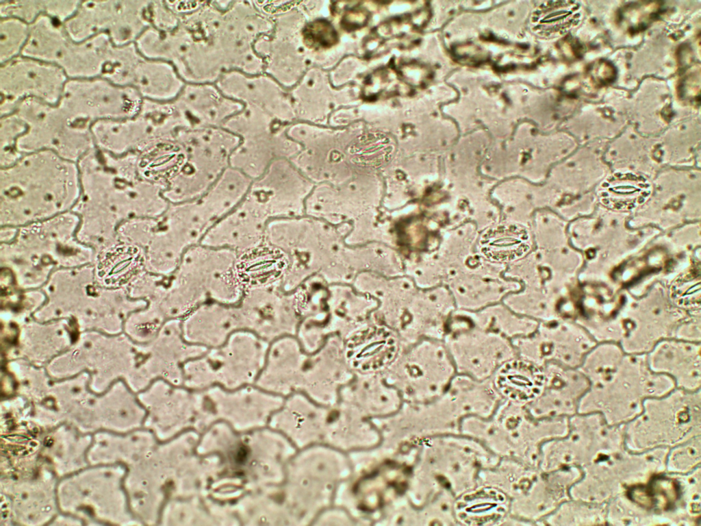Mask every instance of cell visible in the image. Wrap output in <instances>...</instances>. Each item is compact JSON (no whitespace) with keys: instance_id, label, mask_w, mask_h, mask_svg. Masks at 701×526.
Segmentation results:
<instances>
[{"instance_id":"cell-1","label":"cell","mask_w":701,"mask_h":526,"mask_svg":"<svg viewBox=\"0 0 701 526\" xmlns=\"http://www.w3.org/2000/svg\"><path fill=\"white\" fill-rule=\"evenodd\" d=\"M396 351V340L392 333L383 328H372L350 340L346 356L354 368L368 371L388 364Z\"/></svg>"},{"instance_id":"cell-2","label":"cell","mask_w":701,"mask_h":526,"mask_svg":"<svg viewBox=\"0 0 701 526\" xmlns=\"http://www.w3.org/2000/svg\"><path fill=\"white\" fill-rule=\"evenodd\" d=\"M652 192V186L643 176L633 173H617L602 185L599 200L604 206L616 211H629L643 204Z\"/></svg>"},{"instance_id":"cell-3","label":"cell","mask_w":701,"mask_h":526,"mask_svg":"<svg viewBox=\"0 0 701 526\" xmlns=\"http://www.w3.org/2000/svg\"><path fill=\"white\" fill-rule=\"evenodd\" d=\"M481 253L490 260L509 262L524 256L530 249L528 231L517 225H500L487 230L480 240Z\"/></svg>"},{"instance_id":"cell-4","label":"cell","mask_w":701,"mask_h":526,"mask_svg":"<svg viewBox=\"0 0 701 526\" xmlns=\"http://www.w3.org/2000/svg\"><path fill=\"white\" fill-rule=\"evenodd\" d=\"M139 263V253L135 247L126 245L113 247L100 260L98 277L107 286L123 285L136 274Z\"/></svg>"},{"instance_id":"cell-5","label":"cell","mask_w":701,"mask_h":526,"mask_svg":"<svg viewBox=\"0 0 701 526\" xmlns=\"http://www.w3.org/2000/svg\"><path fill=\"white\" fill-rule=\"evenodd\" d=\"M394 151L391 138L381 133L359 137L350 148L352 160L358 165L379 167L389 162Z\"/></svg>"},{"instance_id":"cell-6","label":"cell","mask_w":701,"mask_h":526,"mask_svg":"<svg viewBox=\"0 0 701 526\" xmlns=\"http://www.w3.org/2000/svg\"><path fill=\"white\" fill-rule=\"evenodd\" d=\"M537 369L531 364L516 360L505 365L499 376V384L507 393L531 395L539 384Z\"/></svg>"},{"instance_id":"cell-7","label":"cell","mask_w":701,"mask_h":526,"mask_svg":"<svg viewBox=\"0 0 701 526\" xmlns=\"http://www.w3.org/2000/svg\"><path fill=\"white\" fill-rule=\"evenodd\" d=\"M306 38L313 45L329 46L336 40V34L333 27L324 21L312 23L306 28Z\"/></svg>"}]
</instances>
